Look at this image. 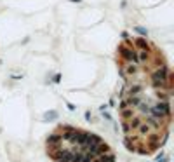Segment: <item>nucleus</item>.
<instances>
[{
  "instance_id": "nucleus-1",
  "label": "nucleus",
  "mask_w": 174,
  "mask_h": 162,
  "mask_svg": "<svg viewBox=\"0 0 174 162\" xmlns=\"http://www.w3.org/2000/svg\"><path fill=\"white\" fill-rule=\"evenodd\" d=\"M122 75L120 119L130 152L152 155L171 127L172 71L162 51L145 37H125L117 47Z\"/></svg>"
},
{
  "instance_id": "nucleus-2",
  "label": "nucleus",
  "mask_w": 174,
  "mask_h": 162,
  "mask_svg": "<svg viewBox=\"0 0 174 162\" xmlns=\"http://www.w3.org/2000/svg\"><path fill=\"white\" fill-rule=\"evenodd\" d=\"M45 152L54 162H115L103 138L71 125L56 127L45 141Z\"/></svg>"
}]
</instances>
